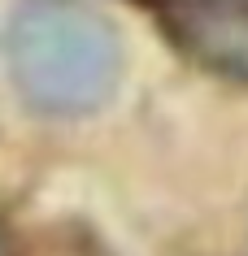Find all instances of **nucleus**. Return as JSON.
<instances>
[{
    "instance_id": "nucleus-1",
    "label": "nucleus",
    "mask_w": 248,
    "mask_h": 256,
    "mask_svg": "<svg viewBox=\"0 0 248 256\" xmlns=\"http://www.w3.org/2000/svg\"><path fill=\"white\" fill-rule=\"evenodd\" d=\"M9 78L44 118H87L122 82V35L79 0H27L5 35Z\"/></svg>"
},
{
    "instance_id": "nucleus-2",
    "label": "nucleus",
    "mask_w": 248,
    "mask_h": 256,
    "mask_svg": "<svg viewBox=\"0 0 248 256\" xmlns=\"http://www.w3.org/2000/svg\"><path fill=\"white\" fill-rule=\"evenodd\" d=\"M170 48L213 78L248 87V0H139Z\"/></svg>"
},
{
    "instance_id": "nucleus-3",
    "label": "nucleus",
    "mask_w": 248,
    "mask_h": 256,
    "mask_svg": "<svg viewBox=\"0 0 248 256\" xmlns=\"http://www.w3.org/2000/svg\"><path fill=\"white\" fill-rule=\"evenodd\" d=\"M0 256H5V252H0Z\"/></svg>"
}]
</instances>
